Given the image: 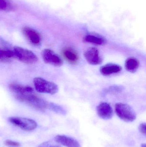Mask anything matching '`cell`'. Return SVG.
<instances>
[{"mask_svg":"<svg viewBox=\"0 0 146 147\" xmlns=\"http://www.w3.org/2000/svg\"><path fill=\"white\" fill-rule=\"evenodd\" d=\"M48 108H49L51 110L60 115H65L67 114V111L62 107L53 103L49 104Z\"/></svg>","mask_w":146,"mask_h":147,"instance_id":"cell-17","label":"cell"},{"mask_svg":"<svg viewBox=\"0 0 146 147\" xmlns=\"http://www.w3.org/2000/svg\"><path fill=\"white\" fill-rule=\"evenodd\" d=\"M122 90V87H120L119 86H115L110 87L107 91L109 92H119L120 91H121Z\"/></svg>","mask_w":146,"mask_h":147,"instance_id":"cell-22","label":"cell"},{"mask_svg":"<svg viewBox=\"0 0 146 147\" xmlns=\"http://www.w3.org/2000/svg\"><path fill=\"white\" fill-rule=\"evenodd\" d=\"M115 110L117 116L124 121L132 122L136 119V113L133 108L127 104H116Z\"/></svg>","mask_w":146,"mask_h":147,"instance_id":"cell-3","label":"cell"},{"mask_svg":"<svg viewBox=\"0 0 146 147\" xmlns=\"http://www.w3.org/2000/svg\"><path fill=\"white\" fill-rule=\"evenodd\" d=\"M146 127L145 123H141L139 127V131L142 134L145 136H146Z\"/></svg>","mask_w":146,"mask_h":147,"instance_id":"cell-21","label":"cell"},{"mask_svg":"<svg viewBox=\"0 0 146 147\" xmlns=\"http://www.w3.org/2000/svg\"><path fill=\"white\" fill-rule=\"evenodd\" d=\"M38 147H61L59 145L53 144L51 142L47 141L42 143Z\"/></svg>","mask_w":146,"mask_h":147,"instance_id":"cell-20","label":"cell"},{"mask_svg":"<svg viewBox=\"0 0 146 147\" xmlns=\"http://www.w3.org/2000/svg\"><path fill=\"white\" fill-rule=\"evenodd\" d=\"M10 123L26 131H31L37 128V124L32 119L21 117H12L8 118Z\"/></svg>","mask_w":146,"mask_h":147,"instance_id":"cell-5","label":"cell"},{"mask_svg":"<svg viewBox=\"0 0 146 147\" xmlns=\"http://www.w3.org/2000/svg\"><path fill=\"white\" fill-rule=\"evenodd\" d=\"M16 98L20 102L25 103L31 107L41 111H44L48 108L49 103L46 101L32 93L16 94Z\"/></svg>","mask_w":146,"mask_h":147,"instance_id":"cell-1","label":"cell"},{"mask_svg":"<svg viewBox=\"0 0 146 147\" xmlns=\"http://www.w3.org/2000/svg\"><path fill=\"white\" fill-rule=\"evenodd\" d=\"M33 84L36 90L40 93L53 95L58 92L59 90L58 86L55 83L39 77L34 79Z\"/></svg>","mask_w":146,"mask_h":147,"instance_id":"cell-2","label":"cell"},{"mask_svg":"<svg viewBox=\"0 0 146 147\" xmlns=\"http://www.w3.org/2000/svg\"><path fill=\"white\" fill-rule=\"evenodd\" d=\"M14 57L18 60L27 64H34L38 61L37 56L31 51L19 47H14Z\"/></svg>","mask_w":146,"mask_h":147,"instance_id":"cell-4","label":"cell"},{"mask_svg":"<svg viewBox=\"0 0 146 147\" xmlns=\"http://www.w3.org/2000/svg\"><path fill=\"white\" fill-rule=\"evenodd\" d=\"M97 110L98 115L103 120H109L113 116V109L108 103L103 102L99 104L97 107Z\"/></svg>","mask_w":146,"mask_h":147,"instance_id":"cell-8","label":"cell"},{"mask_svg":"<svg viewBox=\"0 0 146 147\" xmlns=\"http://www.w3.org/2000/svg\"><path fill=\"white\" fill-rule=\"evenodd\" d=\"M140 63L138 59L135 58H128L126 59L125 63V67L127 71L130 73H135L139 67Z\"/></svg>","mask_w":146,"mask_h":147,"instance_id":"cell-15","label":"cell"},{"mask_svg":"<svg viewBox=\"0 0 146 147\" xmlns=\"http://www.w3.org/2000/svg\"><path fill=\"white\" fill-rule=\"evenodd\" d=\"M84 56L87 61L91 65H99L103 62L99 51L96 47L88 48L85 51Z\"/></svg>","mask_w":146,"mask_h":147,"instance_id":"cell-7","label":"cell"},{"mask_svg":"<svg viewBox=\"0 0 146 147\" xmlns=\"http://www.w3.org/2000/svg\"><path fill=\"white\" fill-rule=\"evenodd\" d=\"M43 59L45 63L50 65L60 67L63 64L62 59L60 56L49 49H45L42 53Z\"/></svg>","mask_w":146,"mask_h":147,"instance_id":"cell-6","label":"cell"},{"mask_svg":"<svg viewBox=\"0 0 146 147\" xmlns=\"http://www.w3.org/2000/svg\"><path fill=\"white\" fill-rule=\"evenodd\" d=\"M63 55L65 59L71 64H75L79 60V56L75 50L71 47H66L63 50Z\"/></svg>","mask_w":146,"mask_h":147,"instance_id":"cell-12","label":"cell"},{"mask_svg":"<svg viewBox=\"0 0 146 147\" xmlns=\"http://www.w3.org/2000/svg\"><path fill=\"white\" fill-rule=\"evenodd\" d=\"M13 58H14L13 51L0 48V62L2 63L9 62Z\"/></svg>","mask_w":146,"mask_h":147,"instance_id":"cell-16","label":"cell"},{"mask_svg":"<svg viewBox=\"0 0 146 147\" xmlns=\"http://www.w3.org/2000/svg\"><path fill=\"white\" fill-rule=\"evenodd\" d=\"M83 40L86 43L100 46L105 45L107 42L104 38L94 34H88L86 35L84 37Z\"/></svg>","mask_w":146,"mask_h":147,"instance_id":"cell-14","label":"cell"},{"mask_svg":"<svg viewBox=\"0 0 146 147\" xmlns=\"http://www.w3.org/2000/svg\"><path fill=\"white\" fill-rule=\"evenodd\" d=\"M4 144V145L8 146L19 147L21 146L19 142L8 140H5Z\"/></svg>","mask_w":146,"mask_h":147,"instance_id":"cell-19","label":"cell"},{"mask_svg":"<svg viewBox=\"0 0 146 147\" xmlns=\"http://www.w3.org/2000/svg\"><path fill=\"white\" fill-rule=\"evenodd\" d=\"M23 32L28 41L32 45H39L41 43V35L34 29L26 27L23 28Z\"/></svg>","mask_w":146,"mask_h":147,"instance_id":"cell-9","label":"cell"},{"mask_svg":"<svg viewBox=\"0 0 146 147\" xmlns=\"http://www.w3.org/2000/svg\"><path fill=\"white\" fill-rule=\"evenodd\" d=\"M9 88L13 92L16 94H23L32 93V87L28 86H24L18 83H12L9 84Z\"/></svg>","mask_w":146,"mask_h":147,"instance_id":"cell-13","label":"cell"},{"mask_svg":"<svg viewBox=\"0 0 146 147\" xmlns=\"http://www.w3.org/2000/svg\"><path fill=\"white\" fill-rule=\"evenodd\" d=\"M10 7V2L7 0H0V10H7Z\"/></svg>","mask_w":146,"mask_h":147,"instance_id":"cell-18","label":"cell"},{"mask_svg":"<svg viewBox=\"0 0 146 147\" xmlns=\"http://www.w3.org/2000/svg\"><path fill=\"white\" fill-rule=\"evenodd\" d=\"M55 142L66 147H81L79 143L74 138L65 135H57Z\"/></svg>","mask_w":146,"mask_h":147,"instance_id":"cell-10","label":"cell"},{"mask_svg":"<svg viewBox=\"0 0 146 147\" xmlns=\"http://www.w3.org/2000/svg\"><path fill=\"white\" fill-rule=\"evenodd\" d=\"M122 69L121 66L115 63H108L103 65L100 69V72L104 76H109L120 73Z\"/></svg>","mask_w":146,"mask_h":147,"instance_id":"cell-11","label":"cell"},{"mask_svg":"<svg viewBox=\"0 0 146 147\" xmlns=\"http://www.w3.org/2000/svg\"><path fill=\"white\" fill-rule=\"evenodd\" d=\"M141 147H146V144H142V145H141Z\"/></svg>","mask_w":146,"mask_h":147,"instance_id":"cell-23","label":"cell"}]
</instances>
